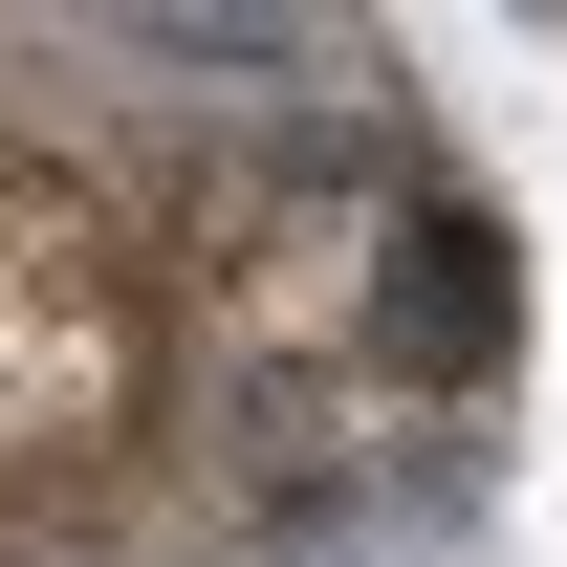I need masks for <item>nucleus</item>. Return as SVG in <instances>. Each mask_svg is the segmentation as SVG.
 <instances>
[{
	"instance_id": "obj_1",
	"label": "nucleus",
	"mask_w": 567,
	"mask_h": 567,
	"mask_svg": "<svg viewBox=\"0 0 567 567\" xmlns=\"http://www.w3.org/2000/svg\"><path fill=\"white\" fill-rule=\"evenodd\" d=\"M175 240H153L66 132H0V567L110 546L175 458Z\"/></svg>"
},
{
	"instance_id": "obj_2",
	"label": "nucleus",
	"mask_w": 567,
	"mask_h": 567,
	"mask_svg": "<svg viewBox=\"0 0 567 567\" xmlns=\"http://www.w3.org/2000/svg\"><path fill=\"white\" fill-rule=\"evenodd\" d=\"M175 328L240 415H306V393H371V328H393V262H371V197L328 175H240V197L175 240Z\"/></svg>"
}]
</instances>
